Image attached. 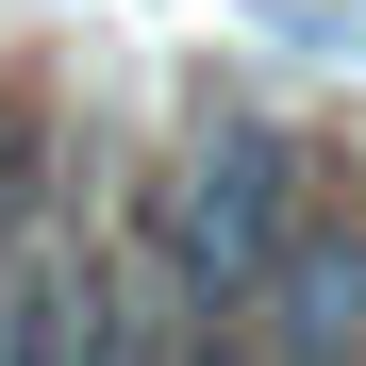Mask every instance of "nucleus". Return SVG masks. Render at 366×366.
<instances>
[{
	"instance_id": "obj_1",
	"label": "nucleus",
	"mask_w": 366,
	"mask_h": 366,
	"mask_svg": "<svg viewBox=\"0 0 366 366\" xmlns=\"http://www.w3.org/2000/svg\"><path fill=\"white\" fill-rule=\"evenodd\" d=\"M317 217V183H300V150L283 134H250V117H217L200 150L167 167V200H150V283L183 300V317H250V283L283 267V233Z\"/></svg>"
},
{
	"instance_id": "obj_2",
	"label": "nucleus",
	"mask_w": 366,
	"mask_h": 366,
	"mask_svg": "<svg viewBox=\"0 0 366 366\" xmlns=\"http://www.w3.org/2000/svg\"><path fill=\"white\" fill-rule=\"evenodd\" d=\"M250 366H366V217H300L250 283Z\"/></svg>"
},
{
	"instance_id": "obj_3",
	"label": "nucleus",
	"mask_w": 366,
	"mask_h": 366,
	"mask_svg": "<svg viewBox=\"0 0 366 366\" xmlns=\"http://www.w3.org/2000/svg\"><path fill=\"white\" fill-rule=\"evenodd\" d=\"M100 300H117V250L17 233L0 250V366H100Z\"/></svg>"
}]
</instances>
